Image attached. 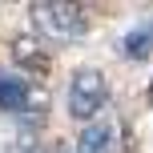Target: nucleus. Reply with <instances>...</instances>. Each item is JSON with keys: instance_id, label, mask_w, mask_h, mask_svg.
Masks as SVG:
<instances>
[{"instance_id": "1", "label": "nucleus", "mask_w": 153, "mask_h": 153, "mask_svg": "<svg viewBox=\"0 0 153 153\" xmlns=\"http://www.w3.org/2000/svg\"><path fill=\"white\" fill-rule=\"evenodd\" d=\"M105 101H109V81L97 69L73 73V81H69V113L76 117V121L97 117L101 109H105Z\"/></svg>"}, {"instance_id": "2", "label": "nucleus", "mask_w": 153, "mask_h": 153, "mask_svg": "<svg viewBox=\"0 0 153 153\" xmlns=\"http://www.w3.org/2000/svg\"><path fill=\"white\" fill-rule=\"evenodd\" d=\"M32 20L56 40H76L89 32V16L81 4H32Z\"/></svg>"}, {"instance_id": "3", "label": "nucleus", "mask_w": 153, "mask_h": 153, "mask_svg": "<svg viewBox=\"0 0 153 153\" xmlns=\"http://www.w3.org/2000/svg\"><path fill=\"white\" fill-rule=\"evenodd\" d=\"M28 81L16 73H0V109L4 113H24L28 109Z\"/></svg>"}, {"instance_id": "4", "label": "nucleus", "mask_w": 153, "mask_h": 153, "mask_svg": "<svg viewBox=\"0 0 153 153\" xmlns=\"http://www.w3.org/2000/svg\"><path fill=\"white\" fill-rule=\"evenodd\" d=\"M117 48H121V56H125V61H141V56H149V53H153V20L137 24L133 32H125Z\"/></svg>"}, {"instance_id": "5", "label": "nucleus", "mask_w": 153, "mask_h": 153, "mask_svg": "<svg viewBox=\"0 0 153 153\" xmlns=\"http://www.w3.org/2000/svg\"><path fill=\"white\" fill-rule=\"evenodd\" d=\"M109 141H113V129L109 125H89L76 137V153H109Z\"/></svg>"}, {"instance_id": "6", "label": "nucleus", "mask_w": 153, "mask_h": 153, "mask_svg": "<svg viewBox=\"0 0 153 153\" xmlns=\"http://www.w3.org/2000/svg\"><path fill=\"white\" fill-rule=\"evenodd\" d=\"M149 101H153V85H149Z\"/></svg>"}]
</instances>
